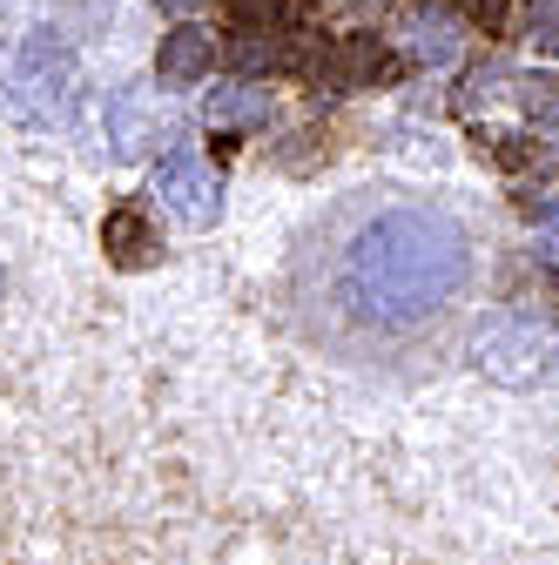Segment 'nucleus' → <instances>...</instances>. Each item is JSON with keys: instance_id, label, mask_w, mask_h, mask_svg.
Here are the masks:
<instances>
[{"instance_id": "nucleus-1", "label": "nucleus", "mask_w": 559, "mask_h": 565, "mask_svg": "<svg viewBox=\"0 0 559 565\" xmlns=\"http://www.w3.org/2000/svg\"><path fill=\"white\" fill-rule=\"evenodd\" d=\"M472 276L465 230L445 209H378L337 256V303L351 323L398 337L439 317Z\"/></svg>"}, {"instance_id": "nucleus-2", "label": "nucleus", "mask_w": 559, "mask_h": 565, "mask_svg": "<svg viewBox=\"0 0 559 565\" xmlns=\"http://www.w3.org/2000/svg\"><path fill=\"white\" fill-rule=\"evenodd\" d=\"M75 88H82L75 47L61 34H48V28L21 34V47L8 54V75H0L8 115L28 121V128H54V121H67V108H75Z\"/></svg>"}, {"instance_id": "nucleus-3", "label": "nucleus", "mask_w": 559, "mask_h": 565, "mask_svg": "<svg viewBox=\"0 0 559 565\" xmlns=\"http://www.w3.org/2000/svg\"><path fill=\"white\" fill-rule=\"evenodd\" d=\"M472 364L506 391L552 384L559 377V330L539 317H485L472 330Z\"/></svg>"}, {"instance_id": "nucleus-4", "label": "nucleus", "mask_w": 559, "mask_h": 565, "mask_svg": "<svg viewBox=\"0 0 559 565\" xmlns=\"http://www.w3.org/2000/svg\"><path fill=\"white\" fill-rule=\"evenodd\" d=\"M156 195L182 230H217V216H223V175L196 149H176V156L156 162Z\"/></svg>"}, {"instance_id": "nucleus-5", "label": "nucleus", "mask_w": 559, "mask_h": 565, "mask_svg": "<svg viewBox=\"0 0 559 565\" xmlns=\"http://www.w3.org/2000/svg\"><path fill=\"white\" fill-rule=\"evenodd\" d=\"M391 75H398V61L378 34H337L317 47V67H310L317 88H378Z\"/></svg>"}, {"instance_id": "nucleus-6", "label": "nucleus", "mask_w": 559, "mask_h": 565, "mask_svg": "<svg viewBox=\"0 0 559 565\" xmlns=\"http://www.w3.org/2000/svg\"><path fill=\"white\" fill-rule=\"evenodd\" d=\"M270 115H276V102H270V88H263L256 75L217 82V88H209V102H202V121H209V128H223V135L270 128Z\"/></svg>"}, {"instance_id": "nucleus-7", "label": "nucleus", "mask_w": 559, "mask_h": 565, "mask_svg": "<svg viewBox=\"0 0 559 565\" xmlns=\"http://www.w3.org/2000/svg\"><path fill=\"white\" fill-rule=\"evenodd\" d=\"M149 141H162V108L149 102V88H122L108 102V149H115V162H143Z\"/></svg>"}, {"instance_id": "nucleus-8", "label": "nucleus", "mask_w": 559, "mask_h": 565, "mask_svg": "<svg viewBox=\"0 0 559 565\" xmlns=\"http://www.w3.org/2000/svg\"><path fill=\"white\" fill-rule=\"evenodd\" d=\"M102 249H108V263H115V269H156V263H162V236H156V223H149L135 202L108 209V223H102Z\"/></svg>"}, {"instance_id": "nucleus-9", "label": "nucleus", "mask_w": 559, "mask_h": 565, "mask_svg": "<svg viewBox=\"0 0 559 565\" xmlns=\"http://www.w3.org/2000/svg\"><path fill=\"white\" fill-rule=\"evenodd\" d=\"M209 67H217V34H202V28H169L162 47H156V82L162 88H196Z\"/></svg>"}, {"instance_id": "nucleus-10", "label": "nucleus", "mask_w": 559, "mask_h": 565, "mask_svg": "<svg viewBox=\"0 0 559 565\" xmlns=\"http://www.w3.org/2000/svg\"><path fill=\"white\" fill-rule=\"evenodd\" d=\"M411 54L425 61V67L458 61V21H452L445 8H418V14H411Z\"/></svg>"}, {"instance_id": "nucleus-11", "label": "nucleus", "mask_w": 559, "mask_h": 565, "mask_svg": "<svg viewBox=\"0 0 559 565\" xmlns=\"http://www.w3.org/2000/svg\"><path fill=\"white\" fill-rule=\"evenodd\" d=\"M513 95H519V108L532 121H559V75H519Z\"/></svg>"}, {"instance_id": "nucleus-12", "label": "nucleus", "mask_w": 559, "mask_h": 565, "mask_svg": "<svg viewBox=\"0 0 559 565\" xmlns=\"http://www.w3.org/2000/svg\"><path fill=\"white\" fill-rule=\"evenodd\" d=\"M493 162H499V169H546V162H552V141H532V135H499Z\"/></svg>"}, {"instance_id": "nucleus-13", "label": "nucleus", "mask_w": 559, "mask_h": 565, "mask_svg": "<svg viewBox=\"0 0 559 565\" xmlns=\"http://www.w3.org/2000/svg\"><path fill=\"white\" fill-rule=\"evenodd\" d=\"M519 28H526V41H532L539 54H559V0H532Z\"/></svg>"}, {"instance_id": "nucleus-14", "label": "nucleus", "mask_w": 559, "mask_h": 565, "mask_svg": "<svg viewBox=\"0 0 559 565\" xmlns=\"http://www.w3.org/2000/svg\"><path fill=\"white\" fill-rule=\"evenodd\" d=\"M493 88H499V67H472L458 88V115H478V102H493Z\"/></svg>"}, {"instance_id": "nucleus-15", "label": "nucleus", "mask_w": 559, "mask_h": 565, "mask_svg": "<svg viewBox=\"0 0 559 565\" xmlns=\"http://www.w3.org/2000/svg\"><path fill=\"white\" fill-rule=\"evenodd\" d=\"M458 8L485 28V34H493V28H506V0H458Z\"/></svg>"}, {"instance_id": "nucleus-16", "label": "nucleus", "mask_w": 559, "mask_h": 565, "mask_svg": "<svg viewBox=\"0 0 559 565\" xmlns=\"http://www.w3.org/2000/svg\"><path fill=\"white\" fill-rule=\"evenodd\" d=\"M539 256L559 269V216H546V223H539Z\"/></svg>"}, {"instance_id": "nucleus-17", "label": "nucleus", "mask_w": 559, "mask_h": 565, "mask_svg": "<svg viewBox=\"0 0 559 565\" xmlns=\"http://www.w3.org/2000/svg\"><path fill=\"white\" fill-rule=\"evenodd\" d=\"M156 8H169V14H196L202 0H156Z\"/></svg>"}, {"instance_id": "nucleus-18", "label": "nucleus", "mask_w": 559, "mask_h": 565, "mask_svg": "<svg viewBox=\"0 0 559 565\" xmlns=\"http://www.w3.org/2000/svg\"><path fill=\"white\" fill-rule=\"evenodd\" d=\"M0 290H8V269H0Z\"/></svg>"}]
</instances>
